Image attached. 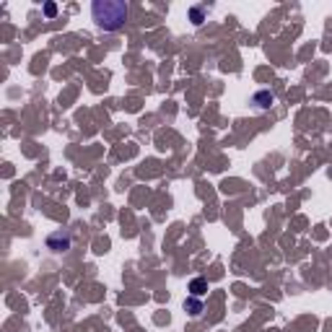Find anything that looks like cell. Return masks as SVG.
I'll return each instance as SVG.
<instances>
[{
    "label": "cell",
    "instance_id": "obj_4",
    "mask_svg": "<svg viewBox=\"0 0 332 332\" xmlns=\"http://www.w3.org/2000/svg\"><path fill=\"white\" fill-rule=\"evenodd\" d=\"M254 104H257L260 109H270L273 107V94L270 91H257L254 94Z\"/></svg>",
    "mask_w": 332,
    "mask_h": 332
},
{
    "label": "cell",
    "instance_id": "obj_6",
    "mask_svg": "<svg viewBox=\"0 0 332 332\" xmlns=\"http://www.w3.org/2000/svg\"><path fill=\"white\" fill-rule=\"evenodd\" d=\"M190 18H192L195 26H200V24H202V8H192V11H190Z\"/></svg>",
    "mask_w": 332,
    "mask_h": 332
},
{
    "label": "cell",
    "instance_id": "obj_7",
    "mask_svg": "<svg viewBox=\"0 0 332 332\" xmlns=\"http://www.w3.org/2000/svg\"><path fill=\"white\" fill-rule=\"evenodd\" d=\"M44 16H47V18H55V16H57V5H55V3H47V5H44Z\"/></svg>",
    "mask_w": 332,
    "mask_h": 332
},
{
    "label": "cell",
    "instance_id": "obj_2",
    "mask_svg": "<svg viewBox=\"0 0 332 332\" xmlns=\"http://www.w3.org/2000/svg\"><path fill=\"white\" fill-rule=\"evenodd\" d=\"M70 244H73V239H70V233H52V236L47 239V247L52 249V252H67V249H70Z\"/></svg>",
    "mask_w": 332,
    "mask_h": 332
},
{
    "label": "cell",
    "instance_id": "obj_1",
    "mask_svg": "<svg viewBox=\"0 0 332 332\" xmlns=\"http://www.w3.org/2000/svg\"><path fill=\"white\" fill-rule=\"evenodd\" d=\"M127 13L130 8L125 0H96L91 5V16L101 32H119L127 21Z\"/></svg>",
    "mask_w": 332,
    "mask_h": 332
},
{
    "label": "cell",
    "instance_id": "obj_3",
    "mask_svg": "<svg viewBox=\"0 0 332 332\" xmlns=\"http://www.w3.org/2000/svg\"><path fill=\"white\" fill-rule=\"evenodd\" d=\"M205 291H208V281H205V278H195V281L190 283V293H192V296H205Z\"/></svg>",
    "mask_w": 332,
    "mask_h": 332
},
{
    "label": "cell",
    "instance_id": "obj_5",
    "mask_svg": "<svg viewBox=\"0 0 332 332\" xmlns=\"http://www.w3.org/2000/svg\"><path fill=\"white\" fill-rule=\"evenodd\" d=\"M184 309H187V312H190L192 316H198V314L202 312V304H200V299H198V296H192V299H187V301H184Z\"/></svg>",
    "mask_w": 332,
    "mask_h": 332
}]
</instances>
